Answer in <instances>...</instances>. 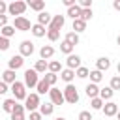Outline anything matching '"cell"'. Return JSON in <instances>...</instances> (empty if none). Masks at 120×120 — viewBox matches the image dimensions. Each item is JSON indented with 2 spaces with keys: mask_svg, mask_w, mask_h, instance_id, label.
Wrapping results in <instances>:
<instances>
[{
  "mask_svg": "<svg viewBox=\"0 0 120 120\" xmlns=\"http://www.w3.org/2000/svg\"><path fill=\"white\" fill-rule=\"evenodd\" d=\"M116 120H120V111H118V114H116Z\"/></svg>",
  "mask_w": 120,
  "mask_h": 120,
  "instance_id": "cell-50",
  "label": "cell"
},
{
  "mask_svg": "<svg viewBox=\"0 0 120 120\" xmlns=\"http://www.w3.org/2000/svg\"><path fill=\"white\" fill-rule=\"evenodd\" d=\"M101 81H103V71H99V69H92V71H90V82L99 84Z\"/></svg>",
  "mask_w": 120,
  "mask_h": 120,
  "instance_id": "cell-31",
  "label": "cell"
},
{
  "mask_svg": "<svg viewBox=\"0 0 120 120\" xmlns=\"http://www.w3.org/2000/svg\"><path fill=\"white\" fill-rule=\"evenodd\" d=\"M75 73H77V77H79V79H86V77H90V69H88L86 66H81Z\"/></svg>",
  "mask_w": 120,
  "mask_h": 120,
  "instance_id": "cell-37",
  "label": "cell"
},
{
  "mask_svg": "<svg viewBox=\"0 0 120 120\" xmlns=\"http://www.w3.org/2000/svg\"><path fill=\"white\" fill-rule=\"evenodd\" d=\"M75 77H77V73H75L73 69H69V68H64V71L60 73V79H62L66 84H71Z\"/></svg>",
  "mask_w": 120,
  "mask_h": 120,
  "instance_id": "cell-17",
  "label": "cell"
},
{
  "mask_svg": "<svg viewBox=\"0 0 120 120\" xmlns=\"http://www.w3.org/2000/svg\"><path fill=\"white\" fill-rule=\"evenodd\" d=\"M28 9V2H22V0H13L9 2V9H8V15H13L15 17H24V11Z\"/></svg>",
  "mask_w": 120,
  "mask_h": 120,
  "instance_id": "cell-1",
  "label": "cell"
},
{
  "mask_svg": "<svg viewBox=\"0 0 120 120\" xmlns=\"http://www.w3.org/2000/svg\"><path fill=\"white\" fill-rule=\"evenodd\" d=\"M9 49V39L0 36V51H8Z\"/></svg>",
  "mask_w": 120,
  "mask_h": 120,
  "instance_id": "cell-41",
  "label": "cell"
},
{
  "mask_svg": "<svg viewBox=\"0 0 120 120\" xmlns=\"http://www.w3.org/2000/svg\"><path fill=\"white\" fill-rule=\"evenodd\" d=\"M51 22H52V15L51 13H47V11H41V13H38V24H41V26H51Z\"/></svg>",
  "mask_w": 120,
  "mask_h": 120,
  "instance_id": "cell-14",
  "label": "cell"
},
{
  "mask_svg": "<svg viewBox=\"0 0 120 120\" xmlns=\"http://www.w3.org/2000/svg\"><path fill=\"white\" fill-rule=\"evenodd\" d=\"M43 79H45L51 86H54V84L58 82V75H56V73H51V71H47V73L43 75Z\"/></svg>",
  "mask_w": 120,
  "mask_h": 120,
  "instance_id": "cell-35",
  "label": "cell"
},
{
  "mask_svg": "<svg viewBox=\"0 0 120 120\" xmlns=\"http://www.w3.org/2000/svg\"><path fill=\"white\" fill-rule=\"evenodd\" d=\"M24 111H26V107L21 105V103H17L15 111L11 112V120H26V118H24Z\"/></svg>",
  "mask_w": 120,
  "mask_h": 120,
  "instance_id": "cell-21",
  "label": "cell"
},
{
  "mask_svg": "<svg viewBox=\"0 0 120 120\" xmlns=\"http://www.w3.org/2000/svg\"><path fill=\"white\" fill-rule=\"evenodd\" d=\"M112 96H114V90L111 88V86H105V88H101V92H99V98L107 103V101H112Z\"/></svg>",
  "mask_w": 120,
  "mask_h": 120,
  "instance_id": "cell-25",
  "label": "cell"
},
{
  "mask_svg": "<svg viewBox=\"0 0 120 120\" xmlns=\"http://www.w3.org/2000/svg\"><path fill=\"white\" fill-rule=\"evenodd\" d=\"M24 107H26V111H28V112L39 111V107H41L39 94H38V92H30V94H28V98H26V101H24Z\"/></svg>",
  "mask_w": 120,
  "mask_h": 120,
  "instance_id": "cell-4",
  "label": "cell"
},
{
  "mask_svg": "<svg viewBox=\"0 0 120 120\" xmlns=\"http://www.w3.org/2000/svg\"><path fill=\"white\" fill-rule=\"evenodd\" d=\"M22 66H24V56H21V54H13V56L8 60V69L17 71V69H21Z\"/></svg>",
  "mask_w": 120,
  "mask_h": 120,
  "instance_id": "cell-9",
  "label": "cell"
},
{
  "mask_svg": "<svg viewBox=\"0 0 120 120\" xmlns=\"http://www.w3.org/2000/svg\"><path fill=\"white\" fill-rule=\"evenodd\" d=\"M64 39H66L68 43H71L73 47H75V45H79V41H81L79 34H77V32H73V30H71V32H68V34L64 36Z\"/></svg>",
  "mask_w": 120,
  "mask_h": 120,
  "instance_id": "cell-28",
  "label": "cell"
},
{
  "mask_svg": "<svg viewBox=\"0 0 120 120\" xmlns=\"http://www.w3.org/2000/svg\"><path fill=\"white\" fill-rule=\"evenodd\" d=\"M66 68L77 71V69L81 68V56H79V54H69V56L66 58Z\"/></svg>",
  "mask_w": 120,
  "mask_h": 120,
  "instance_id": "cell-10",
  "label": "cell"
},
{
  "mask_svg": "<svg viewBox=\"0 0 120 120\" xmlns=\"http://www.w3.org/2000/svg\"><path fill=\"white\" fill-rule=\"evenodd\" d=\"M13 26H15V30H19V32H32V22L26 19V17H15L13 19Z\"/></svg>",
  "mask_w": 120,
  "mask_h": 120,
  "instance_id": "cell-7",
  "label": "cell"
},
{
  "mask_svg": "<svg viewBox=\"0 0 120 120\" xmlns=\"http://www.w3.org/2000/svg\"><path fill=\"white\" fill-rule=\"evenodd\" d=\"M51 88H52V86H51L45 79H41V81L38 82V86H36V92L41 96V94H49V92H51Z\"/></svg>",
  "mask_w": 120,
  "mask_h": 120,
  "instance_id": "cell-24",
  "label": "cell"
},
{
  "mask_svg": "<svg viewBox=\"0 0 120 120\" xmlns=\"http://www.w3.org/2000/svg\"><path fill=\"white\" fill-rule=\"evenodd\" d=\"M41 79H39V73L32 68V69H24V84H26V88H36L38 86V82H39Z\"/></svg>",
  "mask_w": 120,
  "mask_h": 120,
  "instance_id": "cell-3",
  "label": "cell"
},
{
  "mask_svg": "<svg viewBox=\"0 0 120 120\" xmlns=\"http://www.w3.org/2000/svg\"><path fill=\"white\" fill-rule=\"evenodd\" d=\"M116 71H118V75H120V62L116 64Z\"/></svg>",
  "mask_w": 120,
  "mask_h": 120,
  "instance_id": "cell-47",
  "label": "cell"
},
{
  "mask_svg": "<svg viewBox=\"0 0 120 120\" xmlns=\"http://www.w3.org/2000/svg\"><path fill=\"white\" fill-rule=\"evenodd\" d=\"M92 17H94V11H92V9H82V13H81V19H82L84 22H88Z\"/></svg>",
  "mask_w": 120,
  "mask_h": 120,
  "instance_id": "cell-39",
  "label": "cell"
},
{
  "mask_svg": "<svg viewBox=\"0 0 120 120\" xmlns=\"http://www.w3.org/2000/svg\"><path fill=\"white\" fill-rule=\"evenodd\" d=\"M116 45H120V34H118V38H116Z\"/></svg>",
  "mask_w": 120,
  "mask_h": 120,
  "instance_id": "cell-48",
  "label": "cell"
},
{
  "mask_svg": "<svg viewBox=\"0 0 120 120\" xmlns=\"http://www.w3.org/2000/svg\"><path fill=\"white\" fill-rule=\"evenodd\" d=\"M45 28H47V26H41V24L36 22V24L32 26V36H34V38H43V36H47V30H45Z\"/></svg>",
  "mask_w": 120,
  "mask_h": 120,
  "instance_id": "cell-27",
  "label": "cell"
},
{
  "mask_svg": "<svg viewBox=\"0 0 120 120\" xmlns=\"http://www.w3.org/2000/svg\"><path fill=\"white\" fill-rule=\"evenodd\" d=\"M34 51H36V47H34V43H32V41L24 39V41H21V43H19V54H21V56L28 58V56H32V54H34Z\"/></svg>",
  "mask_w": 120,
  "mask_h": 120,
  "instance_id": "cell-8",
  "label": "cell"
},
{
  "mask_svg": "<svg viewBox=\"0 0 120 120\" xmlns=\"http://www.w3.org/2000/svg\"><path fill=\"white\" fill-rule=\"evenodd\" d=\"M77 120H94V116H92V112H90V111H81Z\"/></svg>",
  "mask_w": 120,
  "mask_h": 120,
  "instance_id": "cell-40",
  "label": "cell"
},
{
  "mask_svg": "<svg viewBox=\"0 0 120 120\" xmlns=\"http://www.w3.org/2000/svg\"><path fill=\"white\" fill-rule=\"evenodd\" d=\"M96 69H99V71H107V69H111V58H107V56H99V58L96 60Z\"/></svg>",
  "mask_w": 120,
  "mask_h": 120,
  "instance_id": "cell-16",
  "label": "cell"
},
{
  "mask_svg": "<svg viewBox=\"0 0 120 120\" xmlns=\"http://www.w3.org/2000/svg\"><path fill=\"white\" fill-rule=\"evenodd\" d=\"M39 112L43 114V116H51L52 112H54V105L49 101V103H41V107H39Z\"/></svg>",
  "mask_w": 120,
  "mask_h": 120,
  "instance_id": "cell-32",
  "label": "cell"
},
{
  "mask_svg": "<svg viewBox=\"0 0 120 120\" xmlns=\"http://www.w3.org/2000/svg\"><path fill=\"white\" fill-rule=\"evenodd\" d=\"M47 39H49V41H58V39H60V30H51V28H47Z\"/></svg>",
  "mask_w": 120,
  "mask_h": 120,
  "instance_id": "cell-36",
  "label": "cell"
},
{
  "mask_svg": "<svg viewBox=\"0 0 120 120\" xmlns=\"http://www.w3.org/2000/svg\"><path fill=\"white\" fill-rule=\"evenodd\" d=\"M90 107H92V111H103L105 101L101 98H94V99H90Z\"/></svg>",
  "mask_w": 120,
  "mask_h": 120,
  "instance_id": "cell-33",
  "label": "cell"
},
{
  "mask_svg": "<svg viewBox=\"0 0 120 120\" xmlns=\"http://www.w3.org/2000/svg\"><path fill=\"white\" fill-rule=\"evenodd\" d=\"M112 8H114L116 11H120V0H114V2H112Z\"/></svg>",
  "mask_w": 120,
  "mask_h": 120,
  "instance_id": "cell-46",
  "label": "cell"
},
{
  "mask_svg": "<svg viewBox=\"0 0 120 120\" xmlns=\"http://www.w3.org/2000/svg\"><path fill=\"white\" fill-rule=\"evenodd\" d=\"M54 56V47L52 45H43L41 49H39V58L41 60H49V58H52Z\"/></svg>",
  "mask_w": 120,
  "mask_h": 120,
  "instance_id": "cell-15",
  "label": "cell"
},
{
  "mask_svg": "<svg viewBox=\"0 0 120 120\" xmlns=\"http://www.w3.org/2000/svg\"><path fill=\"white\" fill-rule=\"evenodd\" d=\"M49 71H51V73L60 75V73L64 71V68H62V64H60L58 60H51V62H49Z\"/></svg>",
  "mask_w": 120,
  "mask_h": 120,
  "instance_id": "cell-30",
  "label": "cell"
},
{
  "mask_svg": "<svg viewBox=\"0 0 120 120\" xmlns=\"http://www.w3.org/2000/svg\"><path fill=\"white\" fill-rule=\"evenodd\" d=\"M64 98H66V103L75 105V103L79 101V90H77L73 84H66V88H64Z\"/></svg>",
  "mask_w": 120,
  "mask_h": 120,
  "instance_id": "cell-5",
  "label": "cell"
},
{
  "mask_svg": "<svg viewBox=\"0 0 120 120\" xmlns=\"http://www.w3.org/2000/svg\"><path fill=\"white\" fill-rule=\"evenodd\" d=\"M49 99H51V103H52L54 107H56V105H64V103H66L64 90H60V88L52 86V88H51V92H49Z\"/></svg>",
  "mask_w": 120,
  "mask_h": 120,
  "instance_id": "cell-6",
  "label": "cell"
},
{
  "mask_svg": "<svg viewBox=\"0 0 120 120\" xmlns=\"http://www.w3.org/2000/svg\"><path fill=\"white\" fill-rule=\"evenodd\" d=\"M54 120H66V118H64V116H56Z\"/></svg>",
  "mask_w": 120,
  "mask_h": 120,
  "instance_id": "cell-49",
  "label": "cell"
},
{
  "mask_svg": "<svg viewBox=\"0 0 120 120\" xmlns=\"http://www.w3.org/2000/svg\"><path fill=\"white\" fill-rule=\"evenodd\" d=\"M17 103H19V101H17L15 98H8V99H4V101H2V109H4L6 112H9V114H11V112L15 111V107H17Z\"/></svg>",
  "mask_w": 120,
  "mask_h": 120,
  "instance_id": "cell-18",
  "label": "cell"
},
{
  "mask_svg": "<svg viewBox=\"0 0 120 120\" xmlns=\"http://www.w3.org/2000/svg\"><path fill=\"white\" fill-rule=\"evenodd\" d=\"M109 86L116 92V90H120V75H112L111 77V82H109Z\"/></svg>",
  "mask_w": 120,
  "mask_h": 120,
  "instance_id": "cell-38",
  "label": "cell"
},
{
  "mask_svg": "<svg viewBox=\"0 0 120 120\" xmlns=\"http://www.w3.org/2000/svg\"><path fill=\"white\" fill-rule=\"evenodd\" d=\"M28 8L41 13V11H45V0H28Z\"/></svg>",
  "mask_w": 120,
  "mask_h": 120,
  "instance_id": "cell-22",
  "label": "cell"
},
{
  "mask_svg": "<svg viewBox=\"0 0 120 120\" xmlns=\"http://www.w3.org/2000/svg\"><path fill=\"white\" fill-rule=\"evenodd\" d=\"M11 92H13V98H15L17 101H26V98H28L26 84H24V82H21V81H17V82H13V84H11Z\"/></svg>",
  "mask_w": 120,
  "mask_h": 120,
  "instance_id": "cell-2",
  "label": "cell"
},
{
  "mask_svg": "<svg viewBox=\"0 0 120 120\" xmlns=\"http://www.w3.org/2000/svg\"><path fill=\"white\" fill-rule=\"evenodd\" d=\"M81 13H82V8L77 4V6H73V8H69L68 11H66V15L69 17V19H73V21H77V19H81Z\"/></svg>",
  "mask_w": 120,
  "mask_h": 120,
  "instance_id": "cell-23",
  "label": "cell"
},
{
  "mask_svg": "<svg viewBox=\"0 0 120 120\" xmlns=\"http://www.w3.org/2000/svg\"><path fill=\"white\" fill-rule=\"evenodd\" d=\"M62 4H64V6L68 8V9H69V8H73V6H77L79 2H77V0H62Z\"/></svg>",
  "mask_w": 120,
  "mask_h": 120,
  "instance_id": "cell-43",
  "label": "cell"
},
{
  "mask_svg": "<svg viewBox=\"0 0 120 120\" xmlns=\"http://www.w3.org/2000/svg\"><path fill=\"white\" fill-rule=\"evenodd\" d=\"M34 69H36L39 75H45V73L49 71V62L39 58V60H36V64H34Z\"/></svg>",
  "mask_w": 120,
  "mask_h": 120,
  "instance_id": "cell-19",
  "label": "cell"
},
{
  "mask_svg": "<svg viewBox=\"0 0 120 120\" xmlns=\"http://www.w3.org/2000/svg\"><path fill=\"white\" fill-rule=\"evenodd\" d=\"M2 82H8L9 86H11L13 82H17V75H15V71H13V69H6V71L2 73Z\"/></svg>",
  "mask_w": 120,
  "mask_h": 120,
  "instance_id": "cell-20",
  "label": "cell"
},
{
  "mask_svg": "<svg viewBox=\"0 0 120 120\" xmlns=\"http://www.w3.org/2000/svg\"><path fill=\"white\" fill-rule=\"evenodd\" d=\"M0 36H2V38H8V39L13 38V36H15V26H13V24H11V26H9V24L4 26V28L0 30Z\"/></svg>",
  "mask_w": 120,
  "mask_h": 120,
  "instance_id": "cell-34",
  "label": "cell"
},
{
  "mask_svg": "<svg viewBox=\"0 0 120 120\" xmlns=\"http://www.w3.org/2000/svg\"><path fill=\"white\" fill-rule=\"evenodd\" d=\"M71 30H73V32H77V34H81V32H84V30H86V22H84L82 19H77V21H73V22H71Z\"/></svg>",
  "mask_w": 120,
  "mask_h": 120,
  "instance_id": "cell-26",
  "label": "cell"
},
{
  "mask_svg": "<svg viewBox=\"0 0 120 120\" xmlns=\"http://www.w3.org/2000/svg\"><path fill=\"white\" fill-rule=\"evenodd\" d=\"M30 120H41L43 118V114L39 112V111H34V112H30V116H28Z\"/></svg>",
  "mask_w": 120,
  "mask_h": 120,
  "instance_id": "cell-42",
  "label": "cell"
},
{
  "mask_svg": "<svg viewBox=\"0 0 120 120\" xmlns=\"http://www.w3.org/2000/svg\"><path fill=\"white\" fill-rule=\"evenodd\" d=\"M66 24V15H52V22H51V30H62Z\"/></svg>",
  "mask_w": 120,
  "mask_h": 120,
  "instance_id": "cell-12",
  "label": "cell"
},
{
  "mask_svg": "<svg viewBox=\"0 0 120 120\" xmlns=\"http://www.w3.org/2000/svg\"><path fill=\"white\" fill-rule=\"evenodd\" d=\"M73 49H75V47H73L71 43H68L66 39H62V43H60V52H62V54L69 56V54H73Z\"/></svg>",
  "mask_w": 120,
  "mask_h": 120,
  "instance_id": "cell-29",
  "label": "cell"
},
{
  "mask_svg": "<svg viewBox=\"0 0 120 120\" xmlns=\"http://www.w3.org/2000/svg\"><path fill=\"white\" fill-rule=\"evenodd\" d=\"M11 90V86L8 84V82H0V94H6V92H9Z\"/></svg>",
  "mask_w": 120,
  "mask_h": 120,
  "instance_id": "cell-44",
  "label": "cell"
},
{
  "mask_svg": "<svg viewBox=\"0 0 120 120\" xmlns=\"http://www.w3.org/2000/svg\"><path fill=\"white\" fill-rule=\"evenodd\" d=\"M84 92H86V96H88L90 99H94V98H99L101 88H99L98 84H94V82H88V84H86V88H84Z\"/></svg>",
  "mask_w": 120,
  "mask_h": 120,
  "instance_id": "cell-13",
  "label": "cell"
},
{
  "mask_svg": "<svg viewBox=\"0 0 120 120\" xmlns=\"http://www.w3.org/2000/svg\"><path fill=\"white\" fill-rule=\"evenodd\" d=\"M118 103H114V101H107L105 103V107H103V114L105 116H109V118H112V116H116L118 114Z\"/></svg>",
  "mask_w": 120,
  "mask_h": 120,
  "instance_id": "cell-11",
  "label": "cell"
},
{
  "mask_svg": "<svg viewBox=\"0 0 120 120\" xmlns=\"http://www.w3.org/2000/svg\"><path fill=\"white\" fill-rule=\"evenodd\" d=\"M0 26H8V15H0Z\"/></svg>",
  "mask_w": 120,
  "mask_h": 120,
  "instance_id": "cell-45",
  "label": "cell"
}]
</instances>
